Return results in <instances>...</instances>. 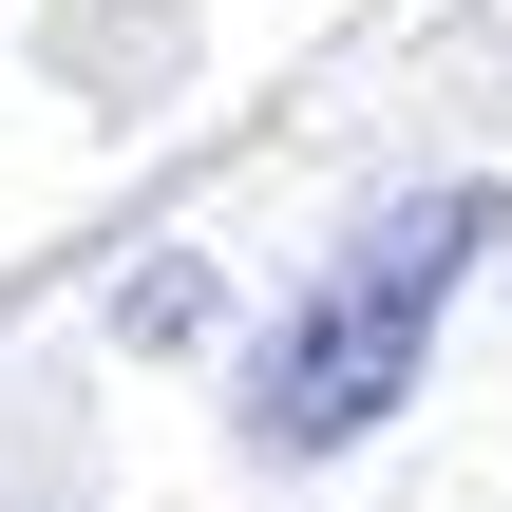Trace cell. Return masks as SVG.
I'll use <instances>...</instances> for the list:
<instances>
[{
	"instance_id": "6da1fadb",
	"label": "cell",
	"mask_w": 512,
	"mask_h": 512,
	"mask_svg": "<svg viewBox=\"0 0 512 512\" xmlns=\"http://www.w3.org/2000/svg\"><path fill=\"white\" fill-rule=\"evenodd\" d=\"M512 190L494 171H456V190H418V209H380L266 342H247V456H361L399 399H418V361H437V323H456V285L494 266Z\"/></svg>"
}]
</instances>
